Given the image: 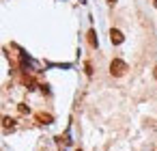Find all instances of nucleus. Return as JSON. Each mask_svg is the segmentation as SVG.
<instances>
[{
  "mask_svg": "<svg viewBox=\"0 0 157 151\" xmlns=\"http://www.w3.org/2000/svg\"><path fill=\"white\" fill-rule=\"evenodd\" d=\"M110 41H112L114 46H121V43L125 41V37H123V33H121L118 28H112V30H110Z\"/></svg>",
  "mask_w": 157,
  "mask_h": 151,
  "instance_id": "nucleus-2",
  "label": "nucleus"
},
{
  "mask_svg": "<svg viewBox=\"0 0 157 151\" xmlns=\"http://www.w3.org/2000/svg\"><path fill=\"white\" fill-rule=\"evenodd\" d=\"M20 112H24V114H28V112H30V108H28L26 104H20Z\"/></svg>",
  "mask_w": 157,
  "mask_h": 151,
  "instance_id": "nucleus-6",
  "label": "nucleus"
},
{
  "mask_svg": "<svg viewBox=\"0 0 157 151\" xmlns=\"http://www.w3.org/2000/svg\"><path fill=\"white\" fill-rule=\"evenodd\" d=\"M78 151H82V149H78Z\"/></svg>",
  "mask_w": 157,
  "mask_h": 151,
  "instance_id": "nucleus-11",
  "label": "nucleus"
},
{
  "mask_svg": "<svg viewBox=\"0 0 157 151\" xmlns=\"http://www.w3.org/2000/svg\"><path fill=\"white\" fill-rule=\"evenodd\" d=\"M153 76H155V80H157V67H155V69H153Z\"/></svg>",
  "mask_w": 157,
  "mask_h": 151,
  "instance_id": "nucleus-8",
  "label": "nucleus"
},
{
  "mask_svg": "<svg viewBox=\"0 0 157 151\" xmlns=\"http://www.w3.org/2000/svg\"><path fill=\"white\" fill-rule=\"evenodd\" d=\"M155 7H157V0H155Z\"/></svg>",
  "mask_w": 157,
  "mask_h": 151,
  "instance_id": "nucleus-10",
  "label": "nucleus"
},
{
  "mask_svg": "<svg viewBox=\"0 0 157 151\" xmlns=\"http://www.w3.org/2000/svg\"><path fill=\"white\" fill-rule=\"evenodd\" d=\"M110 74H112V76H116V78L125 76V74H127V63H125V61H121V58H114V61L110 63Z\"/></svg>",
  "mask_w": 157,
  "mask_h": 151,
  "instance_id": "nucleus-1",
  "label": "nucleus"
},
{
  "mask_svg": "<svg viewBox=\"0 0 157 151\" xmlns=\"http://www.w3.org/2000/svg\"><path fill=\"white\" fill-rule=\"evenodd\" d=\"M37 121H39V123H43V125H48V123H52L54 119H52V114H45V112H39V114H37Z\"/></svg>",
  "mask_w": 157,
  "mask_h": 151,
  "instance_id": "nucleus-4",
  "label": "nucleus"
},
{
  "mask_svg": "<svg viewBox=\"0 0 157 151\" xmlns=\"http://www.w3.org/2000/svg\"><path fill=\"white\" fill-rule=\"evenodd\" d=\"M2 125H5V129H13V127H15V119H11V117H2Z\"/></svg>",
  "mask_w": 157,
  "mask_h": 151,
  "instance_id": "nucleus-5",
  "label": "nucleus"
},
{
  "mask_svg": "<svg viewBox=\"0 0 157 151\" xmlns=\"http://www.w3.org/2000/svg\"><path fill=\"white\" fill-rule=\"evenodd\" d=\"M86 37H88V43H90V48H97V46H99V41H97V33H95L93 28L88 30V35H86Z\"/></svg>",
  "mask_w": 157,
  "mask_h": 151,
  "instance_id": "nucleus-3",
  "label": "nucleus"
},
{
  "mask_svg": "<svg viewBox=\"0 0 157 151\" xmlns=\"http://www.w3.org/2000/svg\"><path fill=\"white\" fill-rule=\"evenodd\" d=\"M86 74H88V76H93V67H90V63H86Z\"/></svg>",
  "mask_w": 157,
  "mask_h": 151,
  "instance_id": "nucleus-7",
  "label": "nucleus"
},
{
  "mask_svg": "<svg viewBox=\"0 0 157 151\" xmlns=\"http://www.w3.org/2000/svg\"><path fill=\"white\" fill-rule=\"evenodd\" d=\"M108 5H116V0H108Z\"/></svg>",
  "mask_w": 157,
  "mask_h": 151,
  "instance_id": "nucleus-9",
  "label": "nucleus"
}]
</instances>
